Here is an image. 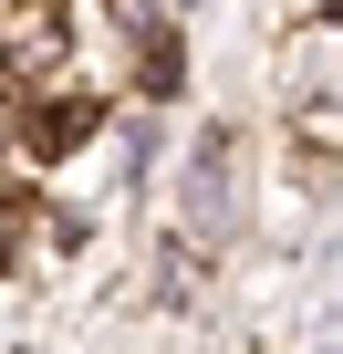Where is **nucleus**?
<instances>
[{
  "mask_svg": "<svg viewBox=\"0 0 343 354\" xmlns=\"http://www.w3.org/2000/svg\"><path fill=\"white\" fill-rule=\"evenodd\" d=\"M94 136V104H52V115H32V156H73Z\"/></svg>",
  "mask_w": 343,
  "mask_h": 354,
  "instance_id": "nucleus-1",
  "label": "nucleus"
}]
</instances>
